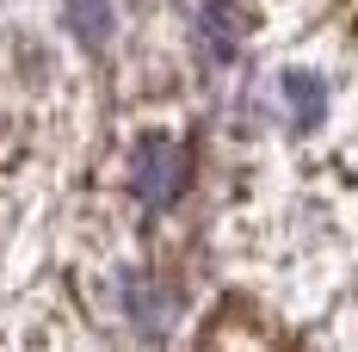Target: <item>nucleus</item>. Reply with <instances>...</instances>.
<instances>
[{
	"instance_id": "3",
	"label": "nucleus",
	"mask_w": 358,
	"mask_h": 352,
	"mask_svg": "<svg viewBox=\"0 0 358 352\" xmlns=\"http://www.w3.org/2000/svg\"><path fill=\"white\" fill-rule=\"evenodd\" d=\"M285 106H290V118H296V130H315L327 118V87L309 69H290L285 74Z\"/></svg>"
},
{
	"instance_id": "4",
	"label": "nucleus",
	"mask_w": 358,
	"mask_h": 352,
	"mask_svg": "<svg viewBox=\"0 0 358 352\" xmlns=\"http://www.w3.org/2000/svg\"><path fill=\"white\" fill-rule=\"evenodd\" d=\"M62 13H69V31L87 50H106V37H111V6L106 0H62Z\"/></svg>"
},
{
	"instance_id": "1",
	"label": "nucleus",
	"mask_w": 358,
	"mask_h": 352,
	"mask_svg": "<svg viewBox=\"0 0 358 352\" xmlns=\"http://www.w3.org/2000/svg\"><path fill=\"white\" fill-rule=\"evenodd\" d=\"M130 192L148 211H167L179 192H185V148L173 136H143L130 155Z\"/></svg>"
},
{
	"instance_id": "5",
	"label": "nucleus",
	"mask_w": 358,
	"mask_h": 352,
	"mask_svg": "<svg viewBox=\"0 0 358 352\" xmlns=\"http://www.w3.org/2000/svg\"><path fill=\"white\" fill-rule=\"evenodd\" d=\"M124 297H130V309H136V328H148V334L167 328V316H173V297H167V290H155L148 279H130Z\"/></svg>"
},
{
	"instance_id": "2",
	"label": "nucleus",
	"mask_w": 358,
	"mask_h": 352,
	"mask_svg": "<svg viewBox=\"0 0 358 352\" xmlns=\"http://www.w3.org/2000/svg\"><path fill=\"white\" fill-rule=\"evenodd\" d=\"M241 31H248V25H241V6H235V0H210V6L198 13V43H204L210 62H229V56L241 50Z\"/></svg>"
},
{
	"instance_id": "6",
	"label": "nucleus",
	"mask_w": 358,
	"mask_h": 352,
	"mask_svg": "<svg viewBox=\"0 0 358 352\" xmlns=\"http://www.w3.org/2000/svg\"><path fill=\"white\" fill-rule=\"evenodd\" d=\"M204 352H259V346L248 340V328H229V321H222V328L210 334V346H204Z\"/></svg>"
}]
</instances>
